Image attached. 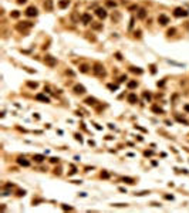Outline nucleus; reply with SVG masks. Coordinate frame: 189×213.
I'll list each match as a JSON object with an SVG mask.
<instances>
[{
  "label": "nucleus",
  "mask_w": 189,
  "mask_h": 213,
  "mask_svg": "<svg viewBox=\"0 0 189 213\" xmlns=\"http://www.w3.org/2000/svg\"><path fill=\"white\" fill-rule=\"evenodd\" d=\"M93 71H94L95 75H98V77H104V75H105V70H104V67H102L101 64H98V63L94 65Z\"/></svg>",
  "instance_id": "f257e3e1"
},
{
  "label": "nucleus",
  "mask_w": 189,
  "mask_h": 213,
  "mask_svg": "<svg viewBox=\"0 0 189 213\" xmlns=\"http://www.w3.org/2000/svg\"><path fill=\"white\" fill-rule=\"evenodd\" d=\"M189 13L185 10V9H182V7H176L175 10H173V16L175 17H186Z\"/></svg>",
  "instance_id": "f03ea898"
},
{
  "label": "nucleus",
  "mask_w": 189,
  "mask_h": 213,
  "mask_svg": "<svg viewBox=\"0 0 189 213\" xmlns=\"http://www.w3.org/2000/svg\"><path fill=\"white\" fill-rule=\"evenodd\" d=\"M44 63H46L47 65H50V67H54V65L57 64V60H56L53 56H46V57H44Z\"/></svg>",
  "instance_id": "7ed1b4c3"
},
{
  "label": "nucleus",
  "mask_w": 189,
  "mask_h": 213,
  "mask_svg": "<svg viewBox=\"0 0 189 213\" xmlns=\"http://www.w3.org/2000/svg\"><path fill=\"white\" fill-rule=\"evenodd\" d=\"M37 9L34 7V6H30V7H27V10H26V16L27 17H34V16H37Z\"/></svg>",
  "instance_id": "20e7f679"
},
{
  "label": "nucleus",
  "mask_w": 189,
  "mask_h": 213,
  "mask_svg": "<svg viewBox=\"0 0 189 213\" xmlns=\"http://www.w3.org/2000/svg\"><path fill=\"white\" fill-rule=\"evenodd\" d=\"M158 23L162 24V26H166V24L169 23V17L165 16V14H159V17H158Z\"/></svg>",
  "instance_id": "39448f33"
},
{
  "label": "nucleus",
  "mask_w": 189,
  "mask_h": 213,
  "mask_svg": "<svg viewBox=\"0 0 189 213\" xmlns=\"http://www.w3.org/2000/svg\"><path fill=\"white\" fill-rule=\"evenodd\" d=\"M17 163H19V165H20V166H29V165H30V162H29V161H27V159H26V158H23V156H20V158H17Z\"/></svg>",
  "instance_id": "423d86ee"
},
{
  "label": "nucleus",
  "mask_w": 189,
  "mask_h": 213,
  "mask_svg": "<svg viewBox=\"0 0 189 213\" xmlns=\"http://www.w3.org/2000/svg\"><path fill=\"white\" fill-rule=\"evenodd\" d=\"M95 14L98 16L100 19H105V17H107V12H105V9H101V7H98V9L95 10Z\"/></svg>",
  "instance_id": "0eeeda50"
},
{
  "label": "nucleus",
  "mask_w": 189,
  "mask_h": 213,
  "mask_svg": "<svg viewBox=\"0 0 189 213\" xmlns=\"http://www.w3.org/2000/svg\"><path fill=\"white\" fill-rule=\"evenodd\" d=\"M81 21H82L84 24H88V23H93V21H91V16L88 14V13H84V14L81 16Z\"/></svg>",
  "instance_id": "6e6552de"
},
{
  "label": "nucleus",
  "mask_w": 189,
  "mask_h": 213,
  "mask_svg": "<svg viewBox=\"0 0 189 213\" xmlns=\"http://www.w3.org/2000/svg\"><path fill=\"white\" fill-rule=\"evenodd\" d=\"M128 102H129V104H137V102H138V97H137V94H134V92L129 94V95H128Z\"/></svg>",
  "instance_id": "1a4fd4ad"
},
{
  "label": "nucleus",
  "mask_w": 189,
  "mask_h": 213,
  "mask_svg": "<svg viewBox=\"0 0 189 213\" xmlns=\"http://www.w3.org/2000/svg\"><path fill=\"white\" fill-rule=\"evenodd\" d=\"M36 100H37V101H43V102H50V98L46 97L44 94H37V95H36Z\"/></svg>",
  "instance_id": "9d476101"
},
{
  "label": "nucleus",
  "mask_w": 189,
  "mask_h": 213,
  "mask_svg": "<svg viewBox=\"0 0 189 213\" xmlns=\"http://www.w3.org/2000/svg\"><path fill=\"white\" fill-rule=\"evenodd\" d=\"M44 9L47 12H51L53 10V0H46L44 1Z\"/></svg>",
  "instance_id": "9b49d317"
},
{
  "label": "nucleus",
  "mask_w": 189,
  "mask_h": 213,
  "mask_svg": "<svg viewBox=\"0 0 189 213\" xmlns=\"http://www.w3.org/2000/svg\"><path fill=\"white\" fill-rule=\"evenodd\" d=\"M74 92H76V94H84V92H85V88H84L82 85L77 84V85L74 87Z\"/></svg>",
  "instance_id": "f8f14e48"
},
{
  "label": "nucleus",
  "mask_w": 189,
  "mask_h": 213,
  "mask_svg": "<svg viewBox=\"0 0 189 213\" xmlns=\"http://www.w3.org/2000/svg\"><path fill=\"white\" fill-rule=\"evenodd\" d=\"M87 105H95L97 104V100L95 98H91V97H88V98H85V101H84Z\"/></svg>",
  "instance_id": "ddd939ff"
},
{
  "label": "nucleus",
  "mask_w": 189,
  "mask_h": 213,
  "mask_svg": "<svg viewBox=\"0 0 189 213\" xmlns=\"http://www.w3.org/2000/svg\"><path fill=\"white\" fill-rule=\"evenodd\" d=\"M68 4H70V0H60L58 1V7L60 9H65Z\"/></svg>",
  "instance_id": "4468645a"
},
{
  "label": "nucleus",
  "mask_w": 189,
  "mask_h": 213,
  "mask_svg": "<svg viewBox=\"0 0 189 213\" xmlns=\"http://www.w3.org/2000/svg\"><path fill=\"white\" fill-rule=\"evenodd\" d=\"M146 17V10L145 9H139L138 12V19H145Z\"/></svg>",
  "instance_id": "2eb2a0df"
},
{
  "label": "nucleus",
  "mask_w": 189,
  "mask_h": 213,
  "mask_svg": "<svg viewBox=\"0 0 189 213\" xmlns=\"http://www.w3.org/2000/svg\"><path fill=\"white\" fill-rule=\"evenodd\" d=\"M137 87H138V82H137V81H129V82H128V88L132 90V88H137Z\"/></svg>",
  "instance_id": "dca6fc26"
},
{
  "label": "nucleus",
  "mask_w": 189,
  "mask_h": 213,
  "mask_svg": "<svg viewBox=\"0 0 189 213\" xmlns=\"http://www.w3.org/2000/svg\"><path fill=\"white\" fill-rule=\"evenodd\" d=\"M34 161L36 162H43L44 161V155H34Z\"/></svg>",
  "instance_id": "f3484780"
},
{
  "label": "nucleus",
  "mask_w": 189,
  "mask_h": 213,
  "mask_svg": "<svg viewBox=\"0 0 189 213\" xmlns=\"http://www.w3.org/2000/svg\"><path fill=\"white\" fill-rule=\"evenodd\" d=\"M91 26H93V29H95V30H101L102 29V24H100V23H93Z\"/></svg>",
  "instance_id": "a211bd4d"
},
{
  "label": "nucleus",
  "mask_w": 189,
  "mask_h": 213,
  "mask_svg": "<svg viewBox=\"0 0 189 213\" xmlns=\"http://www.w3.org/2000/svg\"><path fill=\"white\" fill-rule=\"evenodd\" d=\"M131 71H132V73H137V74H142V70H141V68H135V67H131Z\"/></svg>",
  "instance_id": "6ab92c4d"
},
{
  "label": "nucleus",
  "mask_w": 189,
  "mask_h": 213,
  "mask_svg": "<svg viewBox=\"0 0 189 213\" xmlns=\"http://www.w3.org/2000/svg\"><path fill=\"white\" fill-rule=\"evenodd\" d=\"M107 6H108V7H115L117 3H115V1H111V0H107Z\"/></svg>",
  "instance_id": "aec40b11"
},
{
  "label": "nucleus",
  "mask_w": 189,
  "mask_h": 213,
  "mask_svg": "<svg viewBox=\"0 0 189 213\" xmlns=\"http://www.w3.org/2000/svg\"><path fill=\"white\" fill-rule=\"evenodd\" d=\"M152 111H154V112H159V114H161V112H164V111H162V109H161L159 106H157V105L152 106Z\"/></svg>",
  "instance_id": "412c9836"
},
{
  "label": "nucleus",
  "mask_w": 189,
  "mask_h": 213,
  "mask_svg": "<svg viewBox=\"0 0 189 213\" xmlns=\"http://www.w3.org/2000/svg\"><path fill=\"white\" fill-rule=\"evenodd\" d=\"M122 181H124L125 183H129V185H132V183H134V179H131V178H124Z\"/></svg>",
  "instance_id": "4be33fe9"
},
{
  "label": "nucleus",
  "mask_w": 189,
  "mask_h": 213,
  "mask_svg": "<svg viewBox=\"0 0 189 213\" xmlns=\"http://www.w3.org/2000/svg\"><path fill=\"white\" fill-rule=\"evenodd\" d=\"M101 178L108 179V178H110V173H108V172H102V173H101Z\"/></svg>",
  "instance_id": "5701e85b"
},
{
  "label": "nucleus",
  "mask_w": 189,
  "mask_h": 213,
  "mask_svg": "<svg viewBox=\"0 0 189 213\" xmlns=\"http://www.w3.org/2000/svg\"><path fill=\"white\" fill-rule=\"evenodd\" d=\"M144 97H145V100L151 101V94H149V92H144Z\"/></svg>",
  "instance_id": "b1692460"
},
{
  "label": "nucleus",
  "mask_w": 189,
  "mask_h": 213,
  "mask_svg": "<svg viewBox=\"0 0 189 213\" xmlns=\"http://www.w3.org/2000/svg\"><path fill=\"white\" fill-rule=\"evenodd\" d=\"M19 16H20V13H19V12H17V10H14V12H13V13H12V17H14V19H17V17H19Z\"/></svg>",
  "instance_id": "393cba45"
},
{
  "label": "nucleus",
  "mask_w": 189,
  "mask_h": 213,
  "mask_svg": "<svg viewBox=\"0 0 189 213\" xmlns=\"http://www.w3.org/2000/svg\"><path fill=\"white\" fill-rule=\"evenodd\" d=\"M175 29H169V30H168V36H173V34H175Z\"/></svg>",
  "instance_id": "a878e982"
},
{
  "label": "nucleus",
  "mask_w": 189,
  "mask_h": 213,
  "mask_svg": "<svg viewBox=\"0 0 189 213\" xmlns=\"http://www.w3.org/2000/svg\"><path fill=\"white\" fill-rule=\"evenodd\" d=\"M81 71H82V73H87V71H88V67H87V65H81Z\"/></svg>",
  "instance_id": "bb28decb"
},
{
  "label": "nucleus",
  "mask_w": 189,
  "mask_h": 213,
  "mask_svg": "<svg viewBox=\"0 0 189 213\" xmlns=\"http://www.w3.org/2000/svg\"><path fill=\"white\" fill-rule=\"evenodd\" d=\"M108 88H110V90H112V91H115V90H117V85H112V84H108Z\"/></svg>",
  "instance_id": "cd10ccee"
},
{
  "label": "nucleus",
  "mask_w": 189,
  "mask_h": 213,
  "mask_svg": "<svg viewBox=\"0 0 189 213\" xmlns=\"http://www.w3.org/2000/svg\"><path fill=\"white\" fill-rule=\"evenodd\" d=\"M134 21H135V19H134V17H131V23H129V29H132V26H134Z\"/></svg>",
  "instance_id": "c85d7f7f"
},
{
  "label": "nucleus",
  "mask_w": 189,
  "mask_h": 213,
  "mask_svg": "<svg viewBox=\"0 0 189 213\" xmlns=\"http://www.w3.org/2000/svg\"><path fill=\"white\" fill-rule=\"evenodd\" d=\"M17 195H19V196H24V195H26V192H24V190H19V192H17Z\"/></svg>",
  "instance_id": "c756f323"
},
{
  "label": "nucleus",
  "mask_w": 189,
  "mask_h": 213,
  "mask_svg": "<svg viewBox=\"0 0 189 213\" xmlns=\"http://www.w3.org/2000/svg\"><path fill=\"white\" fill-rule=\"evenodd\" d=\"M29 87H32V88H36V87H37V84H36V82H29Z\"/></svg>",
  "instance_id": "7c9ffc66"
},
{
  "label": "nucleus",
  "mask_w": 189,
  "mask_h": 213,
  "mask_svg": "<svg viewBox=\"0 0 189 213\" xmlns=\"http://www.w3.org/2000/svg\"><path fill=\"white\" fill-rule=\"evenodd\" d=\"M50 161H51V162H53V163H57V162H58V158H51V159H50Z\"/></svg>",
  "instance_id": "2f4dec72"
},
{
  "label": "nucleus",
  "mask_w": 189,
  "mask_h": 213,
  "mask_svg": "<svg viewBox=\"0 0 189 213\" xmlns=\"http://www.w3.org/2000/svg\"><path fill=\"white\" fill-rule=\"evenodd\" d=\"M63 209H64V210H73V207H70V206H65V205L63 206Z\"/></svg>",
  "instance_id": "473e14b6"
},
{
  "label": "nucleus",
  "mask_w": 189,
  "mask_h": 213,
  "mask_svg": "<svg viewBox=\"0 0 189 213\" xmlns=\"http://www.w3.org/2000/svg\"><path fill=\"white\" fill-rule=\"evenodd\" d=\"M151 73H152V74H155V73H157V70H155V65H152V67H151Z\"/></svg>",
  "instance_id": "72a5a7b5"
},
{
  "label": "nucleus",
  "mask_w": 189,
  "mask_h": 213,
  "mask_svg": "<svg viewBox=\"0 0 189 213\" xmlns=\"http://www.w3.org/2000/svg\"><path fill=\"white\" fill-rule=\"evenodd\" d=\"M115 57H117L118 60H122V57H121V54H120V53H117V54H115Z\"/></svg>",
  "instance_id": "f704fd0d"
},
{
  "label": "nucleus",
  "mask_w": 189,
  "mask_h": 213,
  "mask_svg": "<svg viewBox=\"0 0 189 213\" xmlns=\"http://www.w3.org/2000/svg\"><path fill=\"white\" fill-rule=\"evenodd\" d=\"M26 1H27V0H17V3H19V4H24Z\"/></svg>",
  "instance_id": "c9c22d12"
},
{
  "label": "nucleus",
  "mask_w": 189,
  "mask_h": 213,
  "mask_svg": "<svg viewBox=\"0 0 189 213\" xmlns=\"http://www.w3.org/2000/svg\"><path fill=\"white\" fill-rule=\"evenodd\" d=\"M135 37H141V31H135Z\"/></svg>",
  "instance_id": "e433bc0d"
},
{
  "label": "nucleus",
  "mask_w": 189,
  "mask_h": 213,
  "mask_svg": "<svg viewBox=\"0 0 189 213\" xmlns=\"http://www.w3.org/2000/svg\"><path fill=\"white\" fill-rule=\"evenodd\" d=\"M125 80H126V75H122L121 78H120V81H121V82H122V81H125Z\"/></svg>",
  "instance_id": "4c0bfd02"
},
{
  "label": "nucleus",
  "mask_w": 189,
  "mask_h": 213,
  "mask_svg": "<svg viewBox=\"0 0 189 213\" xmlns=\"http://www.w3.org/2000/svg\"><path fill=\"white\" fill-rule=\"evenodd\" d=\"M165 199H171V200H172L173 196H172V195H166V196H165Z\"/></svg>",
  "instance_id": "58836bf2"
},
{
  "label": "nucleus",
  "mask_w": 189,
  "mask_h": 213,
  "mask_svg": "<svg viewBox=\"0 0 189 213\" xmlns=\"http://www.w3.org/2000/svg\"><path fill=\"white\" fill-rule=\"evenodd\" d=\"M185 109H186V111H189V105H185Z\"/></svg>",
  "instance_id": "ea45409f"
}]
</instances>
